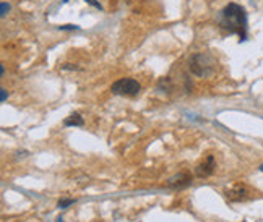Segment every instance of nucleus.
<instances>
[{
    "instance_id": "nucleus-7",
    "label": "nucleus",
    "mask_w": 263,
    "mask_h": 222,
    "mask_svg": "<svg viewBox=\"0 0 263 222\" xmlns=\"http://www.w3.org/2000/svg\"><path fill=\"white\" fill-rule=\"evenodd\" d=\"M83 124H85V120H83V117H82V114H80V112L70 114L64 120V125L65 127H83Z\"/></svg>"
},
{
    "instance_id": "nucleus-4",
    "label": "nucleus",
    "mask_w": 263,
    "mask_h": 222,
    "mask_svg": "<svg viewBox=\"0 0 263 222\" xmlns=\"http://www.w3.org/2000/svg\"><path fill=\"white\" fill-rule=\"evenodd\" d=\"M192 180H194V177L190 172H180L167 180V187L173 190H184L192 185Z\"/></svg>"
},
{
    "instance_id": "nucleus-6",
    "label": "nucleus",
    "mask_w": 263,
    "mask_h": 222,
    "mask_svg": "<svg viewBox=\"0 0 263 222\" xmlns=\"http://www.w3.org/2000/svg\"><path fill=\"white\" fill-rule=\"evenodd\" d=\"M246 195H247V190L242 185H236L234 188L229 190L228 193H226L228 199H231V201H242V199L246 198Z\"/></svg>"
},
{
    "instance_id": "nucleus-12",
    "label": "nucleus",
    "mask_w": 263,
    "mask_h": 222,
    "mask_svg": "<svg viewBox=\"0 0 263 222\" xmlns=\"http://www.w3.org/2000/svg\"><path fill=\"white\" fill-rule=\"evenodd\" d=\"M0 91H2V103H5V99H7V91L2 88V89H0Z\"/></svg>"
},
{
    "instance_id": "nucleus-3",
    "label": "nucleus",
    "mask_w": 263,
    "mask_h": 222,
    "mask_svg": "<svg viewBox=\"0 0 263 222\" xmlns=\"http://www.w3.org/2000/svg\"><path fill=\"white\" fill-rule=\"evenodd\" d=\"M110 91L117 96H137L141 91V85L134 78H120L110 86Z\"/></svg>"
},
{
    "instance_id": "nucleus-8",
    "label": "nucleus",
    "mask_w": 263,
    "mask_h": 222,
    "mask_svg": "<svg viewBox=\"0 0 263 222\" xmlns=\"http://www.w3.org/2000/svg\"><path fill=\"white\" fill-rule=\"evenodd\" d=\"M73 203H75V199H60V201H59V208L65 209V208H68V206H72Z\"/></svg>"
},
{
    "instance_id": "nucleus-11",
    "label": "nucleus",
    "mask_w": 263,
    "mask_h": 222,
    "mask_svg": "<svg viewBox=\"0 0 263 222\" xmlns=\"http://www.w3.org/2000/svg\"><path fill=\"white\" fill-rule=\"evenodd\" d=\"M7 10H10V7H8L7 4H2V16L7 15Z\"/></svg>"
},
{
    "instance_id": "nucleus-1",
    "label": "nucleus",
    "mask_w": 263,
    "mask_h": 222,
    "mask_svg": "<svg viewBox=\"0 0 263 222\" xmlns=\"http://www.w3.org/2000/svg\"><path fill=\"white\" fill-rule=\"evenodd\" d=\"M219 26L229 34H239L240 41L247 37V16L246 10L237 4H229L222 8L219 16Z\"/></svg>"
},
{
    "instance_id": "nucleus-13",
    "label": "nucleus",
    "mask_w": 263,
    "mask_h": 222,
    "mask_svg": "<svg viewBox=\"0 0 263 222\" xmlns=\"http://www.w3.org/2000/svg\"><path fill=\"white\" fill-rule=\"evenodd\" d=\"M260 170H261V172H263V164H261V166H260Z\"/></svg>"
},
{
    "instance_id": "nucleus-10",
    "label": "nucleus",
    "mask_w": 263,
    "mask_h": 222,
    "mask_svg": "<svg viewBox=\"0 0 263 222\" xmlns=\"http://www.w3.org/2000/svg\"><path fill=\"white\" fill-rule=\"evenodd\" d=\"M60 29H78L77 25H65V26H60Z\"/></svg>"
},
{
    "instance_id": "nucleus-5",
    "label": "nucleus",
    "mask_w": 263,
    "mask_h": 222,
    "mask_svg": "<svg viewBox=\"0 0 263 222\" xmlns=\"http://www.w3.org/2000/svg\"><path fill=\"white\" fill-rule=\"evenodd\" d=\"M215 167H216L215 157H213V156H206V157L195 167V175L200 177V178L210 177L211 174L215 172Z\"/></svg>"
},
{
    "instance_id": "nucleus-9",
    "label": "nucleus",
    "mask_w": 263,
    "mask_h": 222,
    "mask_svg": "<svg viewBox=\"0 0 263 222\" xmlns=\"http://www.w3.org/2000/svg\"><path fill=\"white\" fill-rule=\"evenodd\" d=\"M85 2H88L89 5H93L95 8H99V10H101V8H103V7H101V5H99V2H96V0H85Z\"/></svg>"
},
{
    "instance_id": "nucleus-2",
    "label": "nucleus",
    "mask_w": 263,
    "mask_h": 222,
    "mask_svg": "<svg viewBox=\"0 0 263 222\" xmlns=\"http://www.w3.org/2000/svg\"><path fill=\"white\" fill-rule=\"evenodd\" d=\"M189 70L198 78H208L216 72V60L208 52H197L189 60Z\"/></svg>"
}]
</instances>
